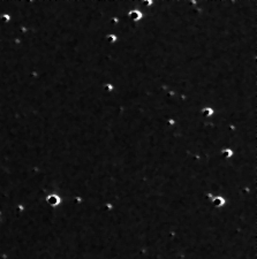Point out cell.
Returning <instances> with one entry per match:
<instances>
[{
    "label": "cell",
    "mask_w": 257,
    "mask_h": 259,
    "mask_svg": "<svg viewBox=\"0 0 257 259\" xmlns=\"http://www.w3.org/2000/svg\"><path fill=\"white\" fill-rule=\"evenodd\" d=\"M142 16H143L142 13L140 11H137V9H133V11H131L129 13H128V17H129L132 21H134V22L140 21L142 19Z\"/></svg>",
    "instance_id": "6da1fadb"
},
{
    "label": "cell",
    "mask_w": 257,
    "mask_h": 259,
    "mask_svg": "<svg viewBox=\"0 0 257 259\" xmlns=\"http://www.w3.org/2000/svg\"><path fill=\"white\" fill-rule=\"evenodd\" d=\"M223 156L225 158H230L232 156V151L231 150H225V151H223Z\"/></svg>",
    "instance_id": "8992f818"
},
{
    "label": "cell",
    "mask_w": 257,
    "mask_h": 259,
    "mask_svg": "<svg viewBox=\"0 0 257 259\" xmlns=\"http://www.w3.org/2000/svg\"><path fill=\"white\" fill-rule=\"evenodd\" d=\"M116 40V36L115 35H108L107 36V41L108 43H114Z\"/></svg>",
    "instance_id": "5b68a950"
},
{
    "label": "cell",
    "mask_w": 257,
    "mask_h": 259,
    "mask_svg": "<svg viewBox=\"0 0 257 259\" xmlns=\"http://www.w3.org/2000/svg\"><path fill=\"white\" fill-rule=\"evenodd\" d=\"M212 113H213V109L211 107H205L202 109V114L204 116H210V115H212Z\"/></svg>",
    "instance_id": "277c9868"
},
{
    "label": "cell",
    "mask_w": 257,
    "mask_h": 259,
    "mask_svg": "<svg viewBox=\"0 0 257 259\" xmlns=\"http://www.w3.org/2000/svg\"><path fill=\"white\" fill-rule=\"evenodd\" d=\"M213 205L215 206H223L224 205V203H225V200H224V198H222V197H216L215 199H213Z\"/></svg>",
    "instance_id": "3957f363"
},
{
    "label": "cell",
    "mask_w": 257,
    "mask_h": 259,
    "mask_svg": "<svg viewBox=\"0 0 257 259\" xmlns=\"http://www.w3.org/2000/svg\"><path fill=\"white\" fill-rule=\"evenodd\" d=\"M48 203L51 205V206H56V205H58L59 203H60V198H59V196H57V195H50L49 197H48Z\"/></svg>",
    "instance_id": "7a4b0ae2"
},
{
    "label": "cell",
    "mask_w": 257,
    "mask_h": 259,
    "mask_svg": "<svg viewBox=\"0 0 257 259\" xmlns=\"http://www.w3.org/2000/svg\"><path fill=\"white\" fill-rule=\"evenodd\" d=\"M105 89H106L107 91H111V90L113 89V86H112L111 84H106V85H105Z\"/></svg>",
    "instance_id": "52a82bcc"
},
{
    "label": "cell",
    "mask_w": 257,
    "mask_h": 259,
    "mask_svg": "<svg viewBox=\"0 0 257 259\" xmlns=\"http://www.w3.org/2000/svg\"><path fill=\"white\" fill-rule=\"evenodd\" d=\"M151 4H152V1H151V0H145V1L143 3V5H144V6H150Z\"/></svg>",
    "instance_id": "ba28073f"
}]
</instances>
